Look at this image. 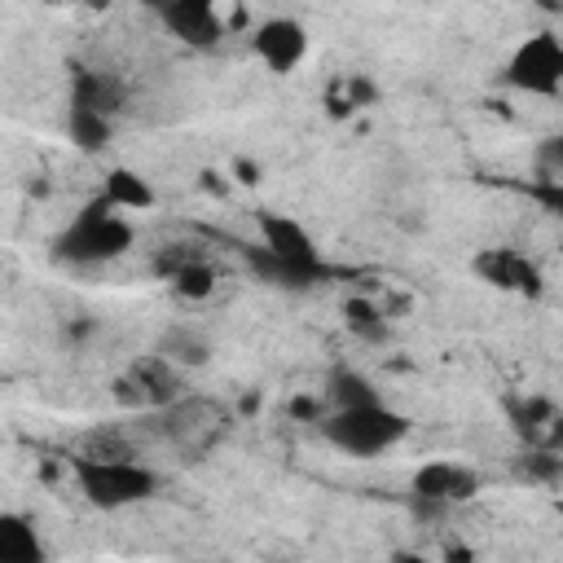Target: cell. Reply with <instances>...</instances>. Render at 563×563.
<instances>
[{
	"label": "cell",
	"mask_w": 563,
	"mask_h": 563,
	"mask_svg": "<svg viewBox=\"0 0 563 563\" xmlns=\"http://www.w3.org/2000/svg\"><path fill=\"white\" fill-rule=\"evenodd\" d=\"M255 229H260V242L268 251H277V255L299 260V264H325L321 260V246H317V238L308 233L303 220H295L286 211H260L255 216Z\"/></svg>",
	"instance_id": "4fadbf2b"
},
{
	"label": "cell",
	"mask_w": 563,
	"mask_h": 563,
	"mask_svg": "<svg viewBox=\"0 0 563 563\" xmlns=\"http://www.w3.org/2000/svg\"><path fill=\"white\" fill-rule=\"evenodd\" d=\"M501 418L510 435L523 449L563 457V405L550 400L545 391H506L501 396Z\"/></svg>",
	"instance_id": "ba28073f"
},
{
	"label": "cell",
	"mask_w": 563,
	"mask_h": 563,
	"mask_svg": "<svg viewBox=\"0 0 563 563\" xmlns=\"http://www.w3.org/2000/svg\"><path fill=\"white\" fill-rule=\"evenodd\" d=\"M242 264H246V273H251L255 282H264V286H273V290H286V295H303V290H312V286H321V282L330 277L325 264L286 260V255L268 251L264 242L242 246Z\"/></svg>",
	"instance_id": "8fae6325"
},
{
	"label": "cell",
	"mask_w": 563,
	"mask_h": 563,
	"mask_svg": "<svg viewBox=\"0 0 563 563\" xmlns=\"http://www.w3.org/2000/svg\"><path fill=\"white\" fill-rule=\"evenodd\" d=\"M70 479L92 510H128L158 497L163 475L141 457H101V453H70Z\"/></svg>",
	"instance_id": "3957f363"
},
{
	"label": "cell",
	"mask_w": 563,
	"mask_h": 563,
	"mask_svg": "<svg viewBox=\"0 0 563 563\" xmlns=\"http://www.w3.org/2000/svg\"><path fill=\"white\" fill-rule=\"evenodd\" d=\"M325 106H330L334 119H347V114H356V110H369V106H378V84H374L369 75L352 70V75H343V79L330 84Z\"/></svg>",
	"instance_id": "ffe728a7"
},
{
	"label": "cell",
	"mask_w": 563,
	"mask_h": 563,
	"mask_svg": "<svg viewBox=\"0 0 563 563\" xmlns=\"http://www.w3.org/2000/svg\"><path fill=\"white\" fill-rule=\"evenodd\" d=\"M413 431V418L400 413L387 400H365V405H343V409H325V418L317 422V435L352 457V462H374L383 453H391L396 444H405V435Z\"/></svg>",
	"instance_id": "7a4b0ae2"
},
{
	"label": "cell",
	"mask_w": 563,
	"mask_h": 563,
	"mask_svg": "<svg viewBox=\"0 0 563 563\" xmlns=\"http://www.w3.org/2000/svg\"><path fill=\"white\" fill-rule=\"evenodd\" d=\"M158 22L167 26V35L176 44H185L194 53H211L224 40V18H220L216 0H176Z\"/></svg>",
	"instance_id": "7c38bea8"
},
{
	"label": "cell",
	"mask_w": 563,
	"mask_h": 563,
	"mask_svg": "<svg viewBox=\"0 0 563 563\" xmlns=\"http://www.w3.org/2000/svg\"><path fill=\"white\" fill-rule=\"evenodd\" d=\"M154 352H163L167 361H176L180 369H202L211 356H216V343H211V334L202 330V325H189V321H180V325H167L163 334H158V343H154Z\"/></svg>",
	"instance_id": "9a60e30c"
},
{
	"label": "cell",
	"mask_w": 563,
	"mask_h": 563,
	"mask_svg": "<svg viewBox=\"0 0 563 563\" xmlns=\"http://www.w3.org/2000/svg\"><path fill=\"white\" fill-rule=\"evenodd\" d=\"M145 418H150V431L158 440H167L176 453H189V457L216 449L233 427V413L220 400L194 396V391H185L180 400H172V405H163V409H154Z\"/></svg>",
	"instance_id": "277c9868"
},
{
	"label": "cell",
	"mask_w": 563,
	"mask_h": 563,
	"mask_svg": "<svg viewBox=\"0 0 563 563\" xmlns=\"http://www.w3.org/2000/svg\"><path fill=\"white\" fill-rule=\"evenodd\" d=\"M172 4H176V0H141V9H150L154 18H163V13L172 9Z\"/></svg>",
	"instance_id": "d4e9b609"
},
{
	"label": "cell",
	"mask_w": 563,
	"mask_h": 563,
	"mask_svg": "<svg viewBox=\"0 0 563 563\" xmlns=\"http://www.w3.org/2000/svg\"><path fill=\"white\" fill-rule=\"evenodd\" d=\"M136 246V229L132 220L110 207L101 194L88 198L48 242V260L62 268H97V264H114Z\"/></svg>",
	"instance_id": "6da1fadb"
},
{
	"label": "cell",
	"mask_w": 563,
	"mask_h": 563,
	"mask_svg": "<svg viewBox=\"0 0 563 563\" xmlns=\"http://www.w3.org/2000/svg\"><path fill=\"white\" fill-rule=\"evenodd\" d=\"M479 488H484L479 471L453 457H431L409 475V501L418 515H444L453 506H466L479 497Z\"/></svg>",
	"instance_id": "52a82bcc"
},
{
	"label": "cell",
	"mask_w": 563,
	"mask_h": 563,
	"mask_svg": "<svg viewBox=\"0 0 563 563\" xmlns=\"http://www.w3.org/2000/svg\"><path fill=\"white\" fill-rule=\"evenodd\" d=\"M185 374L189 369H180L163 352H145V356H132L123 365V374L110 383V396L132 413H154V409H163V405H172L189 391Z\"/></svg>",
	"instance_id": "5b68a950"
},
{
	"label": "cell",
	"mask_w": 563,
	"mask_h": 563,
	"mask_svg": "<svg viewBox=\"0 0 563 563\" xmlns=\"http://www.w3.org/2000/svg\"><path fill=\"white\" fill-rule=\"evenodd\" d=\"M532 163L541 176H563V132H550L532 145Z\"/></svg>",
	"instance_id": "cb8c5ba5"
},
{
	"label": "cell",
	"mask_w": 563,
	"mask_h": 563,
	"mask_svg": "<svg viewBox=\"0 0 563 563\" xmlns=\"http://www.w3.org/2000/svg\"><path fill=\"white\" fill-rule=\"evenodd\" d=\"M528 198H532L545 216L563 220V176H537V180L528 185Z\"/></svg>",
	"instance_id": "603a6c76"
},
{
	"label": "cell",
	"mask_w": 563,
	"mask_h": 563,
	"mask_svg": "<svg viewBox=\"0 0 563 563\" xmlns=\"http://www.w3.org/2000/svg\"><path fill=\"white\" fill-rule=\"evenodd\" d=\"M343 325H347V334L361 339V343H387V334H391L387 312H383L369 295H352V299H343Z\"/></svg>",
	"instance_id": "44dd1931"
},
{
	"label": "cell",
	"mask_w": 563,
	"mask_h": 563,
	"mask_svg": "<svg viewBox=\"0 0 563 563\" xmlns=\"http://www.w3.org/2000/svg\"><path fill=\"white\" fill-rule=\"evenodd\" d=\"M501 79L523 97H559L563 92V35L532 31L519 40L501 66Z\"/></svg>",
	"instance_id": "8992f818"
},
{
	"label": "cell",
	"mask_w": 563,
	"mask_h": 563,
	"mask_svg": "<svg viewBox=\"0 0 563 563\" xmlns=\"http://www.w3.org/2000/svg\"><path fill=\"white\" fill-rule=\"evenodd\" d=\"M97 194H101L110 207H119V211H150V207L158 202L150 176H141V172H132V167H110Z\"/></svg>",
	"instance_id": "e0dca14e"
},
{
	"label": "cell",
	"mask_w": 563,
	"mask_h": 563,
	"mask_svg": "<svg viewBox=\"0 0 563 563\" xmlns=\"http://www.w3.org/2000/svg\"><path fill=\"white\" fill-rule=\"evenodd\" d=\"M66 136H70V145L75 150H84V154H101L106 145H110V136H114V114H106V110H92V106H66Z\"/></svg>",
	"instance_id": "ac0fdd59"
},
{
	"label": "cell",
	"mask_w": 563,
	"mask_h": 563,
	"mask_svg": "<svg viewBox=\"0 0 563 563\" xmlns=\"http://www.w3.org/2000/svg\"><path fill=\"white\" fill-rule=\"evenodd\" d=\"M216 286H220V273H216V264H211L207 255L189 260L185 268H176V273L167 277V290H172L176 299H185V303H202V299H211Z\"/></svg>",
	"instance_id": "7402d4cb"
},
{
	"label": "cell",
	"mask_w": 563,
	"mask_h": 563,
	"mask_svg": "<svg viewBox=\"0 0 563 563\" xmlns=\"http://www.w3.org/2000/svg\"><path fill=\"white\" fill-rule=\"evenodd\" d=\"M471 273L493 286V290H506V295H519V299H541L545 295V273L532 255L515 251V246H484L475 251L471 260Z\"/></svg>",
	"instance_id": "9c48e42d"
},
{
	"label": "cell",
	"mask_w": 563,
	"mask_h": 563,
	"mask_svg": "<svg viewBox=\"0 0 563 563\" xmlns=\"http://www.w3.org/2000/svg\"><path fill=\"white\" fill-rule=\"evenodd\" d=\"M325 400H330V409H343V405H365V400H383V391H378V383L365 374V369H356V365H334L330 374H325Z\"/></svg>",
	"instance_id": "d6986e66"
},
{
	"label": "cell",
	"mask_w": 563,
	"mask_h": 563,
	"mask_svg": "<svg viewBox=\"0 0 563 563\" xmlns=\"http://www.w3.org/2000/svg\"><path fill=\"white\" fill-rule=\"evenodd\" d=\"M70 101H75V106L106 110V114H119L123 101H128V88H123L119 75L92 70V66H70Z\"/></svg>",
	"instance_id": "5bb4252c"
},
{
	"label": "cell",
	"mask_w": 563,
	"mask_h": 563,
	"mask_svg": "<svg viewBox=\"0 0 563 563\" xmlns=\"http://www.w3.org/2000/svg\"><path fill=\"white\" fill-rule=\"evenodd\" d=\"M251 53L264 62V70L290 75L308 57V26L290 13H273L251 31Z\"/></svg>",
	"instance_id": "30bf717a"
},
{
	"label": "cell",
	"mask_w": 563,
	"mask_h": 563,
	"mask_svg": "<svg viewBox=\"0 0 563 563\" xmlns=\"http://www.w3.org/2000/svg\"><path fill=\"white\" fill-rule=\"evenodd\" d=\"M0 559L4 563H44L48 559L31 515H22V510H4L0 515Z\"/></svg>",
	"instance_id": "2e32d148"
}]
</instances>
